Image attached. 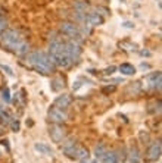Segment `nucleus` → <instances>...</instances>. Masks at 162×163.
<instances>
[{
	"instance_id": "f257e3e1",
	"label": "nucleus",
	"mask_w": 162,
	"mask_h": 163,
	"mask_svg": "<svg viewBox=\"0 0 162 163\" xmlns=\"http://www.w3.org/2000/svg\"><path fill=\"white\" fill-rule=\"evenodd\" d=\"M27 60L37 72H40L43 75H49L55 71V65L52 62V57L49 55H46L44 52H40V50L31 52L28 55Z\"/></svg>"
},
{
	"instance_id": "f03ea898",
	"label": "nucleus",
	"mask_w": 162,
	"mask_h": 163,
	"mask_svg": "<svg viewBox=\"0 0 162 163\" xmlns=\"http://www.w3.org/2000/svg\"><path fill=\"white\" fill-rule=\"evenodd\" d=\"M0 37H2V44L8 50H12V52H15L18 46L24 41L22 35L16 30H6Z\"/></svg>"
},
{
	"instance_id": "7ed1b4c3",
	"label": "nucleus",
	"mask_w": 162,
	"mask_h": 163,
	"mask_svg": "<svg viewBox=\"0 0 162 163\" xmlns=\"http://www.w3.org/2000/svg\"><path fill=\"white\" fill-rule=\"evenodd\" d=\"M60 32L65 34L66 37H69V40L77 41L78 44L83 43V35L80 32V28L75 24H72V22H62L60 24Z\"/></svg>"
},
{
	"instance_id": "20e7f679",
	"label": "nucleus",
	"mask_w": 162,
	"mask_h": 163,
	"mask_svg": "<svg viewBox=\"0 0 162 163\" xmlns=\"http://www.w3.org/2000/svg\"><path fill=\"white\" fill-rule=\"evenodd\" d=\"M65 55L69 57L72 63L77 62L81 56V44H78L77 41L69 40L68 43H65Z\"/></svg>"
},
{
	"instance_id": "39448f33",
	"label": "nucleus",
	"mask_w": 162,
	"mask_h": 163,
	"mask_svg": "<svg viewBox=\"0 0 162 163\" xmlns=\"http://www.w3.org/2000/svg\"><path fill=\"white\" fill-rule=\"evenodd\" d=\"M49 135H50L53 143H60L66 135V129L60 124H55V125H52L49 128Z\"/></svg>"
},
{
	"instance_id": "423d86ee",
	"label": "nucleus",
	"mask_w": 162,
	"mask_h": 163,
	"mask_svg": "<svg viewBox=\"0 0 162 163\" xmlns=\"http://www.w3.org/2000/svg\"><path fill=\"white\" fill-rule=\"evenodd\" d=\"M49 119L53 122V124H62L68 119V113L63 110V109H59V107H52L49 110Z\"/></svg>"
},
{
	"instance_id": "0eeeda50",
	"label": "nucleus",
	"mask_w": 162,
	"mask_h": 163,
	"mask_svg": "<svg viewBox=\"0 0 162 163\" xmlns=\"http://www.w3.org/2000/svg\"><path fill=\"white\" fill-rule=\"evenodd\" d=\"M161 150H162V146H161V141L158 140V141H155V143H152L150 146H149V148H147V156H146V159L149 160V162H155V160H158L159 157H161Z\"/></svg>"
},
{
	"instance_id": "6e6552de",
	"label": "nucleus",
	"mask_w": 162,
	"mask_h": 163,
	"mask_svg": "<svg viewBox=\"0 0 162 163\" xmlns=\"http://www.w3.org/2000/svg\"><path fill=\"white\" fill-rule=\"evenodd\" d=\"M83 24H87V25H90L91 28H93V27H97V25H102L103 24V18L97 12L87 13L86 15V21L83 22Z\"/></svg>"
},
{
	"instance_id": "1a4fd4ad",
	"label": "nucleus",
	"mask_w": 162,
	"mask_h": 163,
	"mask_svg": "<svg viewBox=\"0 0 162 163\" xmlns=\"http://www.w3.org/2000/svg\"><path fill=\"white\" fill-rule=\"evenodd\" d=\"M71 103H72V97H71V96H69V94H62V96H59V97L55 100V107L66 109Z\"/></svg>"
},
{
	"instance_id": "9d476101",
	"label": "nucleus",
	"mask_w": 162,
	"mask_h": 163,
	"mask_svg": "<svg viewBox=\"0 0 162 163\" xmlns=\"http://www.w3.org/2000/svg\"><path fill=\"white\" fill-rule=\"evenodd\" d=\"M75 148H77V144H75L74 140H68V141L63 143V146H62V150H63V153H65L68 157H72Z\"/></svg>"
},
{
	"instance_id": "9b49d317",
	"label": "nucleus",
	"mask_w": 162,
	"mask_h": 163,
	"mask_svg": "<svg viewBox=\"0 0 162 163\" xmlns=\"http://www.w3.org/2000/svg\"><path fill=\"white\" fill-rule=\"evenodd\" d=\"M63 87H65V79L62 77H55L50 82V88L53 91H60Z\"/></svg>"
},
{
	"instance_id": "f8f14e48",
	"label": "nucleus",
	"mask_w": 162,
	"mask_h": 163,
	"mask_svg": "<svg viewBox=\"0 0 162 163\" xmlns=\"http://www.w3.org/2000/svg\"><path fill=\"white\" fill-rule=\"evenodd\" d=\"M149 82H150V88H161V72H155L152 75H149Z\"/></svg>"
},
{
	"instance_id": "ddd939ff",
	"label": "nucleus",
	"mask_w": 162,
	"mask_h": 163,
	"mask_svg": "<svg viewBox=\"0 0 162 163\" xmlns=\"http://www.w3.org/2000/svg\"><path fill=\"white\" fill-rule=\"evenodd\" d=\"M102 162H103V163H118L120 159H118L117 153H113V151H106V153L102 156Z\"/></svg>"
},
{
	"instance_id": "4468645a",
	"label": "nucleus",
	"mask_w": 162,
	"mask_h": 163,
	"mask_svg": "<svg viewBox=\"0 0 162 163\" xmlns=\"http://www.w3.org/2000/svg\"><path fill=\"white\" fill-rule=\"evenodd\" d=\"M87 157H88V151H87V148H84V147H78V146H77V148H75V151H74V154H72V157H71V159L84 160V159H87Z\"/></svg>"
},
{
	"instance_id": "2eb2a0df",
	"label": "nucleus",
	"mask_w": 162,
	"mask_h": 163,
	"mask_svg": "<svg viewBox=\"0 0 162 163\" xmlns=\"http://www.w3.org/2000/svg\"><path fill=\"white\" fill-rule=\"evenodd\" d=\"M118 69L121 71L122 75H134L136 74V68L133 65H130V63H122Z\"/></svg>"
},
{
	"instance_id": "dca6fc26",
	"label": "nucleus",
	"mask_w": 162,
	"mask_h": 163,
	"mask_svg": "<svg viewBox=\"0 0 162 163\" xmlns=\"http://www.w3.org/2000/svg\"><path fill=\"white\" fill-rule=\"evenodd\" d=\"M34 148H35L38 153H41V154H46V156H52V154H53V150H52L49 146L41 144V143L35 144V146H34Z\"/></svg>"
},
{
	"instance_id": "f3484780",
	"label": "nucleus",
	"mask_w": 162,
	"mask_h": 163,
	"mask_svg": "<svg viewBox=\"0 0 162 163\" xmlns=\"http://www.w3.org/2000/svg\"><path fill=\"white\" fill-rule=\"evenodd\" d=\"M87 9H88V3L87 2H84V0H77V2L74 3V10L75 12H87Z\"/></svg>"
},
{
	"instance_id": "a211bd4d",
	"label": "nucleus",
	"mask_w": 162,
	"mask_h": 163,
	"mask_svg": "<svg viewBox=\"0 0 162 163\" xmlns=\"http://www.w3.org/2000/svg\"><path fill=\"white\" fill-rule=\"evenodd\" d=\"M130 162L131 163H140V151L137 150V147H133L130 150Z\"/></svg>"
},
{
	"instance_id": "6ab92c4d",
	"label": "nucleus",
	"mask_w": 162,
	"mask_h": 163,
	"mask_svg": "<svg viewBox=\"0 0 162 163\" xmlns=\"http://www.w3.org/2000/svg\"><path fill=\"white\" fill-rule=\"evenodd\" d=\"M0 122H2L3 125H10V122H12V118L8 115V112L3 109V112L0 110Z\"/></svg>"
},
{
	"instance_id": "aec40b11",
	"label": "nucleus",
	"mask_w": 162,
	"mask_h": 163,
	"mask_svg": "<svg viewBox=\"0 0 162 163\" xmlns=\"http://www.w3.org/2000/svg\"><path fill=\"white\" fill-rule=\"evenodd\" d=\"M106 153V147H105V144H99L96 148H95V156L96 157H99V159H102V156Z\"/></svg>"
},
{
	"instance_id": "412c9836",
	"label": "nucleus",
	"mask_w": 162,
	"mask_h": 163,
	"mask_svg": "<svg viewBox=\"0 0 162 163\" xmlns=\"http://www.w3.org/2000/svg\"><path fill=\"white\" fill-rule=\"evenodd\" d=\"M6 28H8V21L5 18H0V35L6 31Z\"/></svg>"
},
{
	"instance_id": "4be33fe9",
	"label": "nucleus",
	"mask_w": 162,
	"mask_h": 163,
	"mask_svg": "<svg viewBox=\"0 0 162 163\" xmlns=\"http://www.w3.org/2000/svg\"><path fill=\"white\" fill-rule=\"evenodd\" d=\"M2 97L5 99V102H9V100H10V96H9V90H8V88H5V90H3V93H2Z\"/></svg>"
},
{
	"instance_id": "5701e85b",
	"label": "nucleus",
	"mask_w": 162,
	"mask_h": 163,
	"mask_svg": "<svg viewBox=\"0 0 162 163\" xmlns=\"http://www.w3.org/2000/svg\"><path fill=\"white\" fill-rule=\"evenodd\" d=\"M140 140L145 143V144H147V141H149V134H146V132H140Z\"/></svg>"
},
{
	"instance_id": "b1692460",
	"label": "nucleus",
	"mask_w": 162,
	"mask_h": 163,
	"mask_svg": "<svg viewBox=\"0 0 162 163\" xmlns=\"http://www.w3.org/2000/svg\"><path fill=\"white\" fill-rule=\"evenodd\" d=\"M2 69H3V71H5V72H6L8 75H10V77L13 75V72H12V69H10L9 66H6V65H2Z\"/></svg>"
},
{
	"instance_id": "393cba45",
	"label": "nucleus",
	"mask_w": 162,
	"mask_h": 163,
	"mask_svg": "<svg viewBox=\"0 0 162 163\" xmlns=\"http://www.w3.org/2000/svg\"><path fill=\"white\" fill-rule=\"evenodd\" d=\"M10 126H12V129H13L15 132L19 131V122H18V121H15V122L12 121V122H10Z\"/></svg>"
},
{
	"instance_id": "a878e982",
	"label": "nucleus",
	"mask_w": 162,
	"mask_h": 163,
	"mask_svg": "<svg viewBox=\"0 0 162 163\" xmlns=\"http://www.w3.org/2000/svg\"><path fill=\"white\" fill-rule=\"evenodd\" d=\"M102 91L105 93V94H108V93H112V91H115V87H105Z\"/></svg>"
},
{
	"instance_id": "bb28decb",
	"label": "nucleus",
	"mask_w": 162,
	"mask_h": 163,
	"mask_svg": "<svg viewBox=\"0 0 162 163\" xmlns=\"http://www.w3.org/2000/svg\"><path fill=\"white\" fill-rule=\"evenodd\" d=\"M115 69H117V68H115V66H111V68H108V69H105V74H106V75H108V74L111 75V74H112V72L115 71Z\"/></svg>"
},
{
	"instance_id": "cd10ccee",
	"label": "nucleus",
	"mask_w": 162,
	"mask_h": 163,
	"mask_svg": "<svg viewBox=\"0 0 162 163\" xmlns=\"http://www.w3.org/2000/svg\"><path fill=\"white\" fill-rule=\"evenodd\" d=\"M140 68H142V69H149L150 66H149L147 63H142V65H140Z\"/></svg>"
},
{
	"instance_id": "c85d7f7f",
	"label": "nucleus",
	"mask_w": 162,
	"mask_h": 163,
	"mask_svg": "<svg viewBox=\"0 0 162 163\" xmlns=\"http://www.w3.org/2000/svg\"><path fill=\"white\" fill-rule=\"evenodd\" d=\"M124 27H125V28H133V24H131V22H125Z\"/></svg>"
},
{
	"instance_id": "c756f323",
	"label": "nucleus",
	"mask_w": 162,
	"mask_h": 163,
	"mask_svg": "<svg viewBox=\"0 0 162 163\" xmlns=\"http://www.w3.org/2000/svg\"><path fill=\"white\" fill-rule=\"evenodd\" d=\"M142 55H143V56H149L150 53H149V52H145V50H143V52H142Z\"/></svg>"
},
{
	"instance_id": "7c9ffc66",
	"label": "nucleus",
	"mask_w": 162,
	"mask_h": 163,
	"mask_svg": "<svg viewBox=\"0 0 162 163\" xmlns=\"http://www.w3.org/2000/svg\"><path fill=\"white\" fill-rule=\"evenodd\" d=\"M3 132H5V131H3V126H0V135H2Z\"/></svg>"
},
{
	"instance_id": "2f4dec72",
	"label": "nucleus",
	"mask_w": 162,
	"mask_h": 163,
	"mask_svg": "<svg viewBox=\"0 0 162 163\" xmlns=\"http://www.w3.org/2000/svg\"><path fill=\"white\" fill-rule=\"evenodd\" d=\"M81 163H87V162H81Z\"/></svg>"
}]
</instances>
